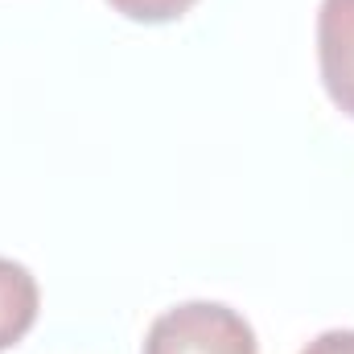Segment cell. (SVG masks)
<instances>
[{
  "mask_svg": "<svg viewBox=\"0 0 354 354\" xmlns=\"http://www.w3.org/2000/svg\"><path fill=\"white\" fill-rule=\"evenodd\" d=\"M145 354H260V342L248 317L231 305L185 301L149 326Z\"/></svg>",
  "mask_w": 354,
  "mask_h": 354,
  "instance_id": "1",
  "label": "cell"
},
{
  "mask_svg": "<svg viewBox=\"0 0 354 354\" xmlns=\"http://www.w3.org/2000/svg\"><path fill=\"white\" fill-rule=\"evenodd\" d=\"M317 71L330 103L354 120V0H322L317 8Z\"/></svg>",
  "mask_w": 354,
  "mask_h": 354,
  "instance_id": "2",
  "label": "cell"
},
{
  "mask_svg": "<svg viewBox=\"0 0 354 354\" xmlns=\"http://www.w3.org/2000/svg\"><path fill=\"white\" fill-rule=\"evenodd\" d=\"M37 305H41V292H37L33 272L8 256H0V351L17 346L33 330Z\"/></svg>",
  "mask_w": 354,
  "mask_h": 354,
  "instance_id": "3",
  "label": "cell"
},
{
  "mask_svg": "<svg viewBox=\"0 0 354 354\" xmlns=\"http://www.w3.org/2000/svg\"><path fill=\"white\" fill-rule=\"evenodd\" d=\"M120 17L128 21H140V25H165V21H177L185 17L198 0H107Z\"/></svg>",
  "mask_w": 354,
  "mask_h": 354,
  "instance_id": "4",
  "label": "cell"
},
{
  "mask_svg": "<svg viewBox=\"0 0 354 354\" xmlns=\"http://www.w3.org/2000/svg\"><path fill=\"white\" fill-rule=\"evenodd\" d=\"M301 354H354V330H326Z\"/></svg>",
  "mask_w": 354,
  "mask_h": 354,
  "instance_id": "5",
  "label": "cell"
}]
</instances>
